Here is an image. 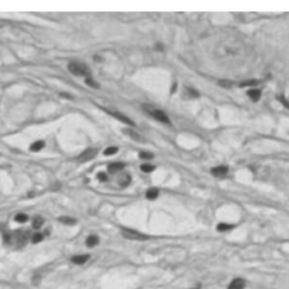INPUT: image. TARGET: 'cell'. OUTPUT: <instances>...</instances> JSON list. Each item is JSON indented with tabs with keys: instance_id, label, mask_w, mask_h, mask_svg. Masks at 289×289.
I'll return each mask as SVG.
<instances>
[{
	"instance_id": "obj_15",
	"label": "cell",
	"mask_w": 289,
	"mask_h": 289,
	"mask_svg": "<svg viewBox=\"0 0 289 289\" xmlns=\"http://www.w3.org/2000/svg\"><path fill=\"white\" fill-rule=\"evenodd\" d=\"M44 141H36V143H32L31 145V150L32 151H38V150H41L44 147Z\"/></svg>"
},
{
	"instance_id": "obj_31",
	"label": "cell",
	"mask_w": 289,
	"mask_h": 289,
	"mask_svg": "<svg viewBox=\"0 0 289 289\" xmlns=\"http://www.w3.org/2000/svg\"><path fill=\"white\" fill-rule=\"evenodd\" d=\"M4 240H5V243H10L11 236L9 234H4Z\"/></svg>"
},
{
	"instance_id": "obj_27",
	"label": "cell",
	"mask_w": 289,
	"mask_h": 289,
	"mask_svg": "<svg viewBox=\"0 0 289 289\" xmlns=\"http://www.w3.org/2000/svg\"><path fill=\"white\" fill-rule=\"evenodd\" d=\"M139 157L141 159H151L154 157V155L151 153H145V151H143V153L139 154Z\"/></svg>"
},
{
	"instance_id": "obj_30",
	"label": "cell",
	"mask_w": 289,
	"mask_h": 289,
	"mask_svg": "<svg viewBox=\"0 0 289 289\" xmlns=\"http://www.w3.org/2000/svg\"><path fill=\"white\" fill-rule=\"evenodd\" d=\"M279 100H280V102H281L282 104L285 105L286 107H288V108H289V102L287 101V100H286L285 97H279Z\"/></svg>"
},
{
	"instance_id": "obj_8",
	"label": "cell",
	"mask_w": 289,
	"mask_h": 289,
	"mask_svg": "<svg viewBox=\"0 0 289 289\" xmlns=\"http://www.w3.org/2000/svg\"><path fill=\"white\" fill-rule=\"evenodd\" d=\"M88 259H89V255H87V254L76 255V256H73V258L71 259V262H73L75 264H84L85 262L88 261Z\"/></svg>"
},
{
	"instance_id": "obj_24",
	"label": "cell",
	"mask_w": 289,
	"mask_h": 289,
	"mask_svg": "<svg viewBox=\"0 0 289 289\" xmlns=\"http://www.w3.org/2000/svg\"><path fill=\"white\" fill-rule=\"evenodd\" d=\"M185 93L189 95V97H198L199 96V93L195 89H192V88H186L185 89Z\"/></svg>"
},
{
	"instance_id": "obj_2",
	"label": "cell",
	"mask_w": 289,
	"mask_h": 289,
	"mask_svg": "<svg viewBox=\"0 0 289 289\" xmlns=\"http://www.w3.org/2000/svg\"><path fill=\"white\" fill-rule=\"evenodd\" d=\"M143 110L148 113L149 115H151L155 120L162 122V123H166V124H170V119L168 116L163 111H160L158 108H154L151 106H148V105H143Z\"/></svg>"
},
{
	"instance_id": "obj_13",
	"label": "cell",
	"mask_w": 289,
	"mask_h": 289,
	"mask_svg": "<svg viewBox=\"0 0 289 289\" xmlns=\"http://www.w3.org/2000/svg\"><path fill=\"white\" fill-rule=\"evenodd\" d=\"M247 95L253 100V101H258L259 98L261 97V91L259 89H251L247 92Z\"/></svg>"
},
{
	"instance_id": "obj_19",
	"label": "cell",
	"mask_w": 289,
	"mask_h": 289,
	"mask_svg": "<svg viewBox=\"0 0 289 289\" xmlns=\"http://www.w3.org/2000/svg\"><path fill=\"white\" fill-rule=\"evenodd\" d=\"M130 181H131V178H130L129 175L124 174L121 178H120V184H121L122 186H127V185H129Z\"/></svg>"
},
{
	"instance_id": "obj_14",
	"label": "cell",
	"mask_w": 289,
	"mask_h": 289,
	"mask_svg": "<svg viewBox=\"0 0 289 289\" xmlns=\"http://www.w3.org/2000/svg\"><path fill=\"white\" fill-rule=\"evenodd\" d=\"M146 197H147V199H149V200L156 199L157 197H158V190H157V189H149L146 193Z\"/></svg>"
},
{
	"instance_id": "obj_5",
	"label": "cell",
	"mask_w": 289,
	"mask_h": 289,
	"mask_svg": "<svg viewBox=\"0 0 289 289\" xmlns=\"http://www.w3.org/2000/svg\"><path fill=\"white\" fill-rule=\"evenodd\" d=\"M106 112H107L108 114H111L112 116H114V118H116L118 120H120V121H122L123 123H126V124H129V126H135V123H133L131 120H130L129 118H127L126 115L121 114V113H119V112H114V111H108V110H106Z\"/></svg>"
},
{
	"instance_id": "obj_16",
	"label": "cell",
	"mask_w": 289,
	"mask_h": 289,
	"mask_svg": "<svg viewBox=\"0 0 289 289\" xmlns=\"http://www.w3.org/2000/svg\"><path fill=\"white\" fill-rule=\"evenodd\" d=\"M43 223H44V220H43L42 217H35L34 220H33V227L34 228H36V229H38V228H41V226L43 225Z\"/></svg>"
},
{
	"instance_id": "obj_21",
	"label": "cell",
	"mask_w": 289,
	"mask_h": 289,
	"mask_svg": "<svg viewBox=\"0 0 289 289\" xmlns=\"http://www.w3.org/2000/svg\"><path fill=\"white\" fill-rule=\"evenodd\" d=\"M141 170L145 173H150V172H153L155 170V166L150 165V164H143V165H141Z\"/></svg>"
},
{
	"instance_id": "obj_20",
	"label": "cell",
	"mask_w": 289,
	"mask_h": 289,
	"mask_svg": "<svg viewBox=\"0 0 289 289\" xmlns=\"http://www.w3.org/2000/svg\"><path fill=\"white\" fill-rule=\"evenodd\" d=\"M118 148L116 147H108L107 149H105L104 155L105 156H111V155H114V154L118 153Z\"/></svg>"
},
{
	"instance_id": "obj_33",
	"label": "cell",
	"mask_w": 289,
	"mask_h": 289,
	"mask_svg": "<svg viewBox=\"0 0 289 289\" xmlns=\"http://www.w3.org/2000/svg\"><path fill=\"white\" fill-rule=\"evenodd\" d=\"M178 87V85H176V83H174V85H173V87H172V93H174L175 92V88Z\"/></svg>"
},
{
	"instance_id": "obj_25",
	"label": "cell",
	"mask_w": 289,
	"mask_h": 289,
	"mask_svg": "<svg viewBox=\"0 0 289 289\" xmlns=\"http://www.w3.org/2000/svg\"><path fill=\"white\" fill-rule=\"evenodd\" d=\"M85 81H86V84H87L88 86H91V87H93V88H98V87H100V85H98L96 81H94V80L92 79V78H89V77H88V78H86V80H85Z\"/></svg>"
},
{
	"instance_id": "obj_6",
	"label": "cell",
	"mask_w": 289,
	"mask_h": 289,
	"mask_svg": "<svg viewBox=\"0 0 289 289\" xmlns=\"http://www.w3.org/2000/svg\"><path fill=\"white\" fill-rule=\"evenodd\" d=\"M245 288V281H244L243 279H234L233 281L230 282L229 287H228V289H244Z\"/></svg>"
},
{
	"instance_id": "obj_9",
	"label": "cell",
	"mask_w": 289,
	"mask_h": 289,
	"mask_svg": "<svg viewBox=\"0 0 289 289\" xmlns=\"http://www.w3.org/2000/svg\"><path fill=\"white\" fill-rule=\"evenodd\" d=\"M228 172V168L226 166H217V167L211 168V173L216 176H223Z\"/></svg>"
},
{
	"instance_id": "obj_10",
	"label": "cell",
	"mask_w": 289,
	"mask_h": 289,
	"mask_svg": "<svg viewBox=\"0 0 289 289\" xmlns=\"http://www.w3.org/2000/svg\"><path fill=\"white\" fill-rule=\"evenodd\" d=\"M123 132L126 133V135H128V136H129L130 138L135 139L136 141H143V138H141V137H140L137 132H135L133 130H131V129H124V130H123Z\"/></svg>"
},
{
	"instance_id": "obj_12",
	"label": "cell",
	"mask_w": 289,
	"mask_h": 289,
	"mask_svg": "<svg viewBox=\"0 0 289 289\" xmlns=\"http://www.w3.org/2000/svg\"><path fill=\"white\" fill-rule=\"evenodd\" d=\"M98 242H100V240H98V237L96 236V235H91V236H88L87 240H86V244H87L88 247L96 246L98 244Z\"/></svg>"
},
{
	"instance_id": "obj_23",
	"label": "cell",
	"mask_w": 289,
	"mask_h": 289,
	"mask_svg": "<svg viewBox=\"0 0 289 289\" xmlns=\"http://www.w3.org/2000/svg\"><path fill=\"white\" fill-rule=\"evenodd\" d=\"M259 81L255 79H252V80H246V81H244V83H242V84H240V87H247V86H253V85H256Z\"/></svg>"
},
{
	"instance_id": "obj_17",
	"label": "cell",
	"mask_w": 289,
	"mask_h": 289,
	"mask_svg": "<svg viewBox=\"0 0 289 289\" xmlns=\"http://www.w3.org/2000/svg\"><path fill=\"white\" fill-rule=\"evenodd\" d=\"M59 220L61 223L66 224V225H73V224H76V219H73L71 217H60Z\"/></svg>"
},
{
	"instance_id": "obj_29",
	"label": "cell",
	"mask_w": 289,
	"mask_h": 289,
	"mask_svg": "<svg viewBox=\"0 0 289 289\" xmlns=\"http://www.w3.org/2000/svg\"><path fill=\"white\" fill-rule=\"evenodd\" d=\"M220 85L224 86V87H232V83H230V81H226V80L220 81Z\"/></svg>"
},
{
	"instance_id": "obj_18",
	"label": "cell",
	"mask_w": 289,
	"mask_h": 289,
	"mask_svg": "<svg viewBox=\"0 0 289 289\" xmlns=\"http://www.w3.org/2000/svg\"><path fill=\"white\" fill-rule=\"evenodd\" d=\"M233 225H228V224H219L217 226V229L219 232H227V230H230L233 228Z\"/></svg>"
},
{
	"instance_id": "obj_1",
	"label": "cell",
	"mask_w": 289,
	"mask_h": 289,
	"mask_svg": "<svg viewBox=\"0 0 289 289\" xmlns=\"http://www.w3.org/2000/svg\"><path fill=\"white\" fill-rule=\"evenodd\" d=\"M68 69L75 76H86L88 78V76L91 75V69L84 63L70 62L68 64Z\"/></svg>"
},
{
	"instance_id": "obj_3",
	"label": "cell",
	"mask_w": 289,
	"mask_h": 289,
	"mask_svg": "<svg viewBox=\"0 0 289 289\" xmlns=\"http://www.w3.org/2000/svg\"><path fill=\"white\" fill-rule=\"evenodd\" d=\"M122 236L128 238V240H148V236L143 235V234L137 232L133 229H128V228H122L121 230Z\"/></svg>"
},
{
	"instance_id": "obj_4",
	"label": "cell",
	"mask_w": 289,
	"mask_h": 289,
	"mask_svg": "<svg viewBox=\"0 0 289 289\" xmlns=\"http://www.w3.org/2000/svg\"><path fill=\"white\" fill-rule=\"evenodd\" d=\"M96 155H97V149H93V148L92 149H87L78 157V160H80V162H88V160L95 158Z\"/></svg>"
},
{
	"instance_id": "obj_26",
	"label": "cell",
	"mask_w": 289,
	"mask_h": 289,
	"mask_svg": "<svg viewBox=\"0 0 289 289\" xmlns=\"http://www.w3.org/2000/svg\"><path fill=\"white\" fill-rule=\"evenodd\" d=\"M42 240H43V235L40 233L34 234L33 237H32V242H33V243H38V242H41Z\"/></svg>"
},
{
	"instance_id": "obj_28",
	"label": "cell",
	"mask_w": 289,
	"mask_h": 289,
	"mask_svg": "<svg viewBox=\"0 0 289 289\" xmlns=\"http://www.w3.org/2000/svg\"><path fill=\"white\" fill-rule=\"evenodd\" d=\"M97 178H98V180L102 182H105L107 180V176H106V174H104V173H100V174L97 175Z\"/></svg>"
},
{
	"instance_id": "obj_22",
	"label": "cell",
	"mask_w": 289,
	"mask_h": 289,
	"mask_svg": "<svg viewBox=\"0 0 289 289\" xmlns=\"http://www.w3.org/2000/svg\"><path fill=\"white\" fill-rule=\"evenodd\" d=\"M27 219L28 217L25 213H18L17 216L15 217V220L18 221V223H25V221H27Z\"/></svg>"
},
{
	"instance_id": "obj_7",
	"label": "cell",
	"mask_w": 289,
	"mask_h": 289,
	"mask_svg": "<svg viewBox=\"0 0 289 289\" xmlns=\"http://www.w3.org/2000/svg\"><path fill=\"white\" fill-rule=\"evenodd\" d=\"M26 240H27V236H26V234L24 232L19 230V232L16 233V243H17L18 246H24Z\"/></svg>"
},
{
	"instance_id": "obj_11",
	"label": "cell",
	"mask_w": 289,
	"mask_h": 289,
	"mask_svg": "<svg viewBox=\"0 0 289 289\" xmlns=\"http://www.w3.org/2000/svg\"><path fill=\"white\" fill-rule=\"evenodd\" d=\"M124 168V164L122 163H112L111 165H108V171L111 173H115Z\"/></svg>"
},
{
	"instance_id": "obj_32",
	"label": "cell",
	"mask_w": 289,
	"mask_h": 289,
	"mask_svg": "<svg viewBox=\"0 0 289 289\" xmlns=\"http://www.w3.org/2000/svg\"><path fill=\"white\" fill-rule=\"evenodd\" d=\"M33 283H34V285H38V283H40V275L33 278Z\"/></svg>"
}]
</instances>
